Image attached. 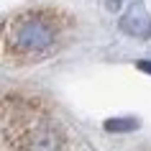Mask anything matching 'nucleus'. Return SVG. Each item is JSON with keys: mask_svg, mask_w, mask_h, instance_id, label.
<instances>
[{"mask_svg": "<svg viewBox=\"0 0 151 151\" xmlns=\"http://www.w3.org/2000/svg\"><path fill=\"white\" fill-rule=\"evenodd\" d=\"M56 39V23L46 13H23L8 26L5 44L18 54H39Z\"/></svg>", "mask_w": 151, "mask_h": 151, "instance_id": "f257e3e1", "label": "nucleus"}, {"mask_svg": "<svg viewBox=\"0 0 151 151\" xmlns=\"http://www.w3.org/2000/svg\"><path fill=\"white\" fill-rule=\"evenodd\" d=\"M64 136L59 128L49 120L39 118L23 128V133L18 136V149L21 151H62Z\"/></svg>", "mask_w": 151, "mask_h": 151, "instance_id": "f03ea898", "label": "nucleus"}, {"mask_svg": "<svg viewBox=\"0 0 151 151\" xmlns=\"http://www.w3.org/2000/svg\"><path fill=\"white\" fill-rule=\"evenodd\" d=\"M120 31L133 39H151V16L143 3H133L120 18Z\"/></svg>", "mask_w": 151, "mask_h": 151, "instance_id": "7ed1b4c3", "label": "nucleus"}, {"mask_svg": "<svg viewBox=\"0 0 151 151\" xmlns=\"http://www.w3.org/2000/svg\"><path fill=\"white\" fill-rule=\"evenodd\" d=\"M138 128V120L136 118H110L105 120V131L110 133H128V131H136Z\"/></svg>", "mask_w": 151, "mask_h": 151, "instance_id": "20e7f679", "label": "nucleus"}, {"mask_svg": "<svg viewBox=\"0 0 151 151\" xmlns=\"http://www.w3.org/2000/svg\"><path fill=\"white\" fill-rule=\"evenodd\" d=\"M138 69L146 72V74H151V62H138Z\"/></svg>", "mask_w": 151, "mask_h": 151, "instance_id": "39448f33", "label": "nucleus"}, {"mask_svg": "<svg viewBox=\"0 0 151 151\" xmlns=\"http://www.w3.org/2000/svg\"><path fill=\"white\" fill-rule=\"evenodd\" d=\"M118 5H120V0H108V8L110 10H118Z\"/></svg>", "mask_w": 151, "mask_h": 151, "instance_id": "423d86ee", "label": "nucleus"}]
</instances>
